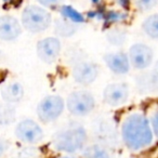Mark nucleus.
Masks as SVG:
<instances>
[{
  "label": "nucleus",
  "instance_id": "nucleus-1",
  "mask_svg": "<svg viewBox=\"0 0 158 158\" xmlns=\"http://www.w3.org/2000/svg\"><path fill=\"white\" fill-rule=\"evenodd\" d=\"M121 140L130 151H141L153 143L154 132L144 114L134 113L125 118L120 130Z\"/></svg>",
  "mask_w": 158,
  "mask_h": 158
},
{
  "label": "nucleus",
  "instance_id": "nucleus-2",
  "mask_svg": "<svg viewBox=\"0 0 158 158\" xmlns=\"http://www.w3.org/2000/svg\"><path fill=\"white\" fill-rule=\"evenodd\" d=\"M88 142V133L84 126L70 123L56 131L52 136V146L61 153L76 154L81 152Z\"/></svg>",
  "mask_w": 158,
  "mask_h": 158
},
{
  "label": "nucleus",
  "instance_id": "nucleus-3",
  "mask_svg": "<svg viewBox=\"0 0 158 158\" xmlns=\"http://www.w3.org/2000/svg\"><path fill=\"white\" fill-rule=\"evenodd\" d=\"M52 15L49 10L37 5L25 7L21 15L22 27L31 34H39L47 31L52 25Z\"/></svg>",
  "mask_w": 158,
  "mask_h": 158
},
{
  "label": "nucleus",
  "instance_id": "nucleus-4",
  "mask_svg": "<svg viewBox=\"0 0 158 158\" xmlns=\"http://www.w3.org/2000/svg\"><path fill=\"white\" fill-rule=\"evenodd\" d=\"M65 107L73 115L77 117H85L94 110L95 99L88 90H76L69 93L65 102Z\"/></svg>",
  "mask_w": 158,
  "mask_h": 158
},
{
  "label": "nucleus",
  "instance_id": "nucleus-5",
  "mask_svg": "<svg viewBox=\"0 0 158 158\" xmlns=\"http://www.w3.org/2000/svg\"><path fill=\"white\" fill-rule=\"evenodd\" d=\"M65 110V102L63 98L57 94L44 97L38 103L36 113L37 117L42 123H50L57 120Z\"/></svg>",
  "mask_w": 158,
  "mask_h": 158
},
{
  "label": "nucleus",
  "instance_id": "nucleus-6",
  "mask_svg": "<svg viewBox=\"0 0 158 158\" xmlns=\"http://www.w3.org/2000/svg\"><path fill=\"white\" fill-rule=\"evenodd\" d=\"M14 133L18 140L29 145L37 144L41 142L44 138V130L39 123L29 118L19 121L14 130Z\"/></svg>",
  "mask_w": 158,
  "mask_h": 158
},
{
  "label": "nucleus",
  "instance_id": "nucleus-7",
  "mask_svg": "<svg viewBox=\"0 0 158 158\" xmlns=\"http://www.w3.org/2000/svg\"><path fill=\"white\" fill-rule=\"evenodd\" d=\"M100 68L94 62L79 60L72 67V77L74 81L80 86H89L97 80Z\"/></svg>",
  "mask_w": 158,
  "mask_h": 158
},
{
  "label": "nucleus",
  "instance_id": "nucleus-8",
  "mask_svg": "<svg viewBox=\"0 0 158 158\" xmlns=\"http://www.w3.org/2000/svg\"><path fill=\"white\" fill-rule=\"evenodd\" d=\"M128 57L131 67L138 70H145L153 64L154 51L146 44L136 42L130 47Z\"/></svg>",
  "mask_w": 158,
  "mask_h": 158
},
{
  "label": "nucleus",
  "instance_id": "nucleus-9",
  "mask_svg": "<svg viewBox=\"0 0 158 158\" xmlns=\"http://www.w3.org/2000/svg\"><path fill=\"white\" fill-rule=\"evenodd\" d=\"M92 132L98 143L105 147H110L117 145L118 134L115 126L110 121L104 118H98L94 120L92 126Z\"/></svg>",
  "mask_w": 158,
  "mask_h": 158
},
{
  "label": "nucleus",
  "instance_id": "nucleus-10",
  "mask_svg": "<svg viewBox=\"0 0 158 158\" xmlns=\"http://www.w3.org/2000/svg\"><path fill=\"white\" fill-rule=\"evenodd\" d=\"M62 51L61 40L57 37H46L40 39L36 46L37 56L42 63L53 64L59 59Z\"/></svg>",
  "mask_w": 158,
  "mask_h": 158
},
{
  "label": "nucleus",
  "instance_id": "nucleus-11",
  "mask_svg": "<svg viewBox=\"0 0 158 158\" xmlns=\"http://www.w3.org/2000/svg\"><path fill=\"white\" fill-rule=\"evenodd\" d=\"M130 95L129 86L125 82H113L104 88L103 101L112 107L121 106L128 101Z\"/></svg>",
  "mask_w": 158,
  "mask_h": 158
},
{
  "label": "nucleus",
  "instance_id": "nucleus-12",
  "mask_svg": "<svg viewBox=\"0 0 158 158\" xmlns=\"http://www.w3.org/2000/svg\"><path fill=\"white\" fill-rule=\"evenodd\" d=\"M21 22L13 15L0 16V39L3 41H14L22 35Z\"/></svg>",
  "mask_w": 158,
  "mask_h": 158
},
{
  "label": "nucleus",
  "instance_id": "nucleus-13",
  "mask_svg": "<svg viewBox=\"0 0 158 158\" xmlns=\"http://www.w3.org/2000/svg\"><path fill=\"white\" fill-rule=\"evenodd\" d=\"M104 62H105L107 68L115 75L123 76L130 72V65L129 57L128 54L125 52H110L104 55Z\"/></svg>",
  "mask_w": 158,
  "mask_h": 158
},
{
  "label": "nucleus",
  "instance_id": "nucleus-14",
  "mask_svg": "<svg viewBox=\"0 0 158 158\" xmlns=\"http://www.w3.org/2000/svg\"><path fill=\"white\" fill-rule=\"evenodd\" d=\"M24 87L20 82H9L1 88V98L3 102L8 104H16L21 102L24 98Z\"/></svg>",
  "mask_w": 158,
  "mask_h": 158
},
{
  "label": "nucleus",
  "instance_id": "nucleus-15",
  "mask_svg": "<svg viewBox=\"0 0 158 158\" xmlns=\"http://www.w3.org/2000/svg\"><path fill=\"white\" fill-rule=\"evenodd\" d=\"M79 25L72 23L63 18L57 19L54 22V34L57 38H69L77 33Z\"/></svg>",
  "mask_w": 158,
  "mask_h": 158
},
{
  "label": "nucleus",
  "instance_id": "nucleus-16",
  "mask_svg": "<svg viewBox=\"0 0 158 158\" xmlns=\"http://www.w3.org/2000/svg\"><path fill=\"white\" fill-rule=\"evenodd\" d=\"M81 158H112L107 147L94 143L91 145H86L81 151Z\"/></svg>",
  "mask_w": 158,
  "mask_h": 158
},
{
  "label": "nucleus",
  "instance_id": "nucleus-17",
  "mask_svg": "<svg viewBox=\"0 0 158 158\" xmlns=\"http://www.w3.org/2000/svg\"><path fill=\"white\" fill-rule=\"evenodd\" d=\"M136 89L141 93H155V84L152 72H144L136 77Z\"/></svg>",
  "mask_w": 158,
  "mask_h": 158
},
{
  "label": "nucleus",
  "instance_id": "nucleus-18",
  "mask_svg": "<svg viewBox=\"0 0 158 158\" xmlns=\"http://www.w3.org/2000/svg\"><path fill=\"white\" fill-rule=\"evenodd\" d=\"M16 119V110L14 105L6 102L0 103V128L12 125Z\"/></svg>",
  "mask_w": 158,
  "mask_h": 158
},
{
  "label": "nucleus",
  "instance_id": "nucleus-19",
  "mask_svg": "<svg viewBox=\"0 0 158 158\" xmlns=\"http://www.w3.org/2000/svg\"><path fill=\"white\" fill-rule=\"evenodd\" d=\"M60 14H61V18L65 19V20L69 21L72 23H75L77 25L84 24L86 18L85 15L79 12L77 9H75L72 6H67V5H62L60 7Z\"/></svg>",
  "mask_w": 158,
  "mask_h": 158
},
{
  "label": "nucleus",
  "instance_id": "nucleus-20",
  "mask_svg": "<svg viewBox=\"0 0 158 158\" xmlns=\"http://www.w3.org/2000/svg\"><path fill=\"white\" fill-rule=\"evenodd\" d=\"M142 31L148 38L154 40H158V13H154L148 15L143 21Z\"/></svg>",
  "mask_w": 158,
  "mask_h": 158
},
{
  "label": "nucleus",
  "instance_id": "nucleus-21",
  "mask_svg": "<svg viewBox=\"0 0 158 158\" xmlns=\"http://www.w3.org/2000/svg\"><path fill=\"white\" fill-rule=\"evenodd\" d=\"M127 13L125 11H119V10H107L105 11V15H104L103 22L106 25L110 26V25H117L121 24V23L127 21Z\"/></svg>",
  "mask_w": 158,
  "mask_h": 158
},
{
  "label": "nucleus",
  "instance_id": "nucleus-22",
  "mask_svg": "<svg viewBox=\"0 0 158 158\" xmlns=\"http://www.w3.org/2000/svg\"><path fill=\"white\" fill-rule=\"evenodd\" d=\"M106 40L114 47H120L127 41V33L120 28H112L106 33Z\"/></svg>",
  "mask_w": 158,
  "mask_h": 158
},
{
  "label": "nucleus",
  "instance_id": "nucleus-23",
  "mask_svg": "<svg viewBox=\"0 0 158 158\" xmlns=\"http://www.w3.org/2000/svg\"><path fill=\"white\" fill-rule=\"evenodd\" d=\"M135 7L141 12H148L158 5V0H135Z\"/></svg>",
  "mask_w": 158,
  "mask_h": 158
},
{
  "label": "nucleus",
  "instance_id": "nucleus-24",
  "mask_svg": "<svg viewBox=\"0 0 158 158\" xmlns=\"http://www.w3.org/2000/svg\"><path fill=\"white\" fill-rule=\"evenodd\" d=\"M39 6L46 8V9H54V8H60L63 5L64 0H36Z\"/></svg>",
  "mask_w": 158,
  "mask_h": 158
},
{
  "label": "nucleus",
  "instance_id": "nucleus-25",
  "mask_svg": "<svg viewBox=\"0 0 158 158\" xmlns=\"http://www.w3.org/2000/svg\"><path fill=\"white\" fill-rule=\"evenodd\" d=\"M151 126H152V130L154 132V136L158 139V110H156L153 114L151 120Z\"/></svg>",
  "mask_w": 158,
  "mask_h": 158
},
{
  "label": "nucleus",
  "instance_id": "nucleus-26",
  "mask_svg": "<svg viewBox=\"0 0 158 158\" xmlns=\"http://www.w3.org/2000/svg\"><path fill=\"white\" fill-rule=\"evenodd\" d=\"M152 75H153L154 78V84H155V93L158 94V61L154 65V68L152 70Z\"/></svg>",
  "mask_w": 158,
  "mask_h": 158
},
{
  "label": "nucleus",
  "instance_id": "nucleus-27",
  "mask_svg": "<svg viewBox=\"0 0 158 158\" xmlns=\"http://www.w3.org/2000/svg\"><path fill=\"white\" fill-rule=\"evenodd\" d=\"M9 148V143L5 140V139L0 138V158L2 157L6 154V152Z\"/></svg>",
  "mask_w": 158,
  "mask_h": 158
},
{
  "label": "nucleus",
  "instance_id": "nucleus-28",
  "mask_svg": "<svg viewBox=\"0 0 158 158\" xmlns=\"http://www.w3.org/2000/svg\"><path fill=\"white\" fill-rule=\"evenodd\" d=\"M118 5L123 8L125 11H128L131 6V0H118Z\"/></svg>",
  "mask_w": 158,
  "mask_h": 158
},
{
  "label": "nucleus",
  "instance_id": "nucleus-29",
  "mask_svg": "<svg viewBox=\"0 0 158 158\" xmlns=\"http://www.w3.org/2000/svg\"><path fill=\"white\" fill-rule=\"evenodd\" d=\"M90 1L93 3V5H95V6H100V5H101V0H90Z\"/></svg>",
  "mask_w": 158,
  "mask_h": 158
},
{
  "label": "nucleus",
  "instance_id": "nucleus-30",
  "mask_svg": "<svg viewBox=\"0 0 158 158\" xmlns=\"http://www.w3.org/2000/svg\"><path fill=\"white\" fill-rule=\"evenodd\" d=\"M3 1H5L6 3H12V2H14L15 0H3Z\"/></svg>",
  "mask_w": 158,
  "mask_h": 158
},
{
  "label": "nucleus",
  "instance_id": "nucleus-31",
  "mask_svg": "<svg viewBox=\"0 0 158 158\" xmlns=\"http://www.w3.org/2000/svg\"><path fill=\"white\" fill-rule=\"evenodd\" d=\"M62 158H74V157H69V156H65V157H62Z\"/></svg>",
  "mask_w": 158,
  "mask_h": 158
}]
</instances>
